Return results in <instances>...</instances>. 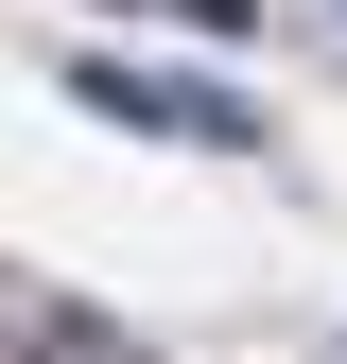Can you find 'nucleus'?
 Returning <instances> with one entry per match:
<instances>
[{"instance_id": "obj_3", "label": "nucleus", "mask_w": 347, "mask_h": 364, "mask_svg": "<svg viewBox=\"0 0 347 364\" xmlns=\"http://www.w3.org/2000/svg\"><path fill=\"white\" fill-rule=\"evenodd\" d=\"M0 364H35V330H18V312H0Z\"/></svg>"}, {"instance_id": "obj_1", "label": "nucleus", "mask_w": 347, "mask_h": 364, "mask_svg": "<svg viewBox=\"0 0 347 364\" xmlns=\"http://www.w3.org/2000/svg\"><path fill=\"white\" fill-rule=\"evenodd\" d=\"M70 105H87V122H139V139H208V156H260V105H243V87H208V70L87 53V70H70Z\"/></svg>"}, {"instance_id": "obj_2", "label": "nucleus", "mask_w": 347, "mask_h": 364, "mask_svg": "<svg viewBox=\"0 0 347 364\" xmlns=\"http://www.w3.org/2000/svg\"><path fill=\"white\" fill-rule=\"evenodd\" d=\"M35 364H156V347H122L105 312H53V330H35Z\"/></svg>"}]
</instances>
